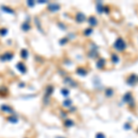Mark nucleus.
Masks as SVG:
<instances>
[{
	"instance_id": "nucleus-1",
	"label": "nucleus",
	"mask_w": 138,
	"mask_h": 138,
	"mask_svg": "<svg viewBox=\"0 0 138 138\" xmlns=\"http://www.w3.org/2000/svg\"><path fill=\"white\" fill-rule=\"evenodd\" d=\"M14 57V53L11 52H6L5 53L0 55V60L2 62L5 61H10L12 58Z\"/></svg>"
},
{
	"instance_id": "nucleus-2",
	"label": "nucleus",
	"mask_w": 138,
	"mask_h": 138,
	"mask_svg": "<svg viewBox=\"0 0 138 138\" xmlns=\"http://www.w3.org/2000/svg\"><path fill=\"white\" fill-rule=\"evenodd\" d=\"M1 110L3 111V112H7V113H10V114H12L13 115V113L15 112L14 111V110L12 109L11 106H9V105H7V104H2L1 105Z\"/></svg>"
},
{
	"instance_id": "nucleus-3",
	"label": "nucleus",
	"mask_w": 138,
	"mask_h": 138,
	"mask_svg": "<svg viewBox=\"0 0 138 138\" xmlns=\"http://www.w3.org/2000/svg\"><path fill=\"white\" fill-rule=\"evenodd\" d=\"M16 67H17V69H18V70L21 74H25V73L27 72L26 65L24 64V63H23V62H18V63L17 64Z\"/></svg>"
},
{
	"instance_id": "nucleus-4",
	"label": "nucleus",
	"mask_w": 138,
	"mask_h": 138,
	"mask_svg": "<svg viewBox=\"0 0 138 138\" xmlns=\"http://www.w3.org/2000/svg\"><path fill=\"white\" fill-rule=\"evenodd\" d=\"M20 28H21V30L23 31H29L31 29V24L29 23V22H27V21H25V22H23L22 24H21V26H20Z\"/></svg>"
},
{
	"instance_id": "nucleus-5",
	"label": "nucleus",
	"mask_w": 138,
	"mask_h": 138,
	"mask_svg": "<svg viewBox=\"0 0 138 138\" xmlns=\"http://www.w3.org/2000/svg\"><path fill=\"white\" fill-rule=\"evenodd\" d=\"M59 7H60L59 5H57V4H55V3H52V4H50V5L48 6V9H49L50 11H53V12L59 10Z\"/></svg>"
},
{
	"instance_id": "nucleus-6",
	"label": "nucleus",
	"mask_w": 138,
	"mask_h": 138,
	"mask_svg": "<svg viewBox=\"0 0 138 138\" xmlns=\"http://www.w3.org/2000/svg\"><path fill=\"white\" fill-rule=\"evenodd\" d=\"M74 122L71 120V119H69V118H67V119H65L64 120V125L66 127V128H70V127H72V126H74Z\"/></svg>"
},
{
	"instance_id": "nucleus-7",
	"label": "nucleus",
	"mask_w": 138,
	"mask_h": 138,
	"mask_svg": "<svg viewBox=\"0 0 138 138\" xmlns=\"http://www.w3.org/2000/svg\"><path fill=\"white\" fill-rule=\"evenodd\" d=\"M1 8H2V10H3L4 12H6V13H9V14L15 15V11L13 10V8H10V7H6V6H2Z\"/></svg>"
},
{
	"instance_id": "nucleus-8",
	"label": "nucleus",
	"mask_w": 138,
	"mask_h": 138,
	"mask_svg": "<svg viewBox=\"0 0 138 138\" xmlns=\"http://www.w3.org/2000/svg\"><path fill=\"white\" fill-rule=\"evenodd\" d=\"M29 56V51L27 49H22L20 51V57L22 59H27Z\"/></svg>"
},
{
	"instance_id": "nucleus-9",
	"label": "nucleus",
	"mask_w": 138,
	"mask_h": 138,
	"mask_svg": "<svg viewBox=\"0 0 138 138\" xmlns=\"http://www.w3.org/2000/svg\"><path fill=\"white\" fill-rule=\"evenodd\" d=\"M8 94V89H7V87H5V86H2V87H0V96H7Z\"/></svg>"
},
{
	"instance_id": "nucleus-10",
	"label": "nucleus",
	"mask_w": 138,
	"mask_h": 138,
	"mask_svg": "<svg viewBox=\"0 0 138 138\" xmlns=\"http://www.w3.org/2000/svg\"><path fill=\"white\" fill-rule=\"evenodd\" d=\"M7 120L8 122H10V123H17L18 122V119L16 116H13V115L8 116V117L7 118Z\"/></svg>"
},
{
	"instance_id": "nucleus-11",
	"label": "nucleus",
	"mask_w": 138,
	"mask_h": 138,
	"mask_svg": "<svg viewBox=\"0 0 138 138\" xmlns=\"http://www.w3.org/2000/svg\"><path fill=\"white\" fill-rule=\"evenodd\" d=\"M71 105H72V100H70V99H66L63 102L64 107H71Z\"/></svg>"
},
{
	"instance_id": "nucleus-12",
	"label": "nucleus",
	"mask_w": 138,
	"mask_h": 138,
	"mask_svg": "<svg viewBox=\"0 0 138 138\" xmlns=\"http://www.w3.org/2000/svg\"><path fill=\"white\" fill-rule=\"evenodd\" d=\"M34 21H35V23H36V25H37V27H38V29L40 30V31H42V29L40 28V26H41V21H40V19H39V18H37V17H35V18H34Z\"/></svg>"
},
{
	"instance_id": "nucleus-13",
	"label": "nucleus",
	"mask_w": 138,
	"mask_h": 138,
	"mask_svg": "<svg viewBox=\"0 0 138 138\" xmlns=\"http://www.w3.org/2000/svg\"><path fill=\"white\" fill-rule=\"evenodd\" d=\"M61 92H62V94H63V95H64L65 98H67V96L69 95V91H68L67 89H64H64H62Z\"/></svg>"
},
{
	"instance_id": "nucleus-14",
	"label": "nucleus",
	"mask_w": 138,
	"mask_h": 138,
	"mask_svg": "<svg viewBox=\"0 0 138 138\" xmlns=\"http://www.w3.org/2000/svg\"><path fill=\"white\" fill-rule=\"evenodd\" d=\"M96 138H106V136L103 133H98L96 134Z\"/></svg>"
},
{
	"instance_id": "nucleus-15",
	"label": "nucleus",
	"mask_w": 138,
	"mask_h": 138,
	"mask_svg": "<svg viewBox=\"0 0 138 138\" xmlns=\"http://www.w3.org/2000/svg\"><path fill=\"white\" fill-rule=\"evenodd\" d=\"M7 29H1V30H0V34H1L2 36L7 35Z\"/></svg>"
},
{
	"instance_id": "nucleus-16",
	"label": "nucleus",
	"mask_w": 138,
	"mask_h": 138,
	"mask_svg": "<svg viewBox=\"0 0 138 138\" xmlns=\"http://www.w3.org/2000/svg\"><path fill=\"white\" fill-rule=\"evenodd\" d=\"M34 4H35V2H34V1H27V5H28V6H29V7H33V6H34Z\"/></svg>"
},
{
	"instance_id": "nucleus-17",
	"label": "nucleus",
	"mask_w": 138,
	"mask_h": 138,
	"mask_svg": "<svg viewBox=\"0 0 138 138\" xmlns=\"http://www.w3.org/2000/svg\"><path fill=\"white\" fill-rule=\"evenodd\" d=\"M131 128H132V126H131L129 123H125V124H124V129L129 130V129H131Z\"/></svg>"
},
{
	"instance_id": "nucleus-18",
	"label": "nucleus",
	"mask_w": 138,
	"mask_h": 138,
	"mask_svg": "<svg viewBox=\"0 0 138 138\" xmlns=\"http://www.w3.org/2000/svg\"><path fill=\"white\" fill-rule=\"evenodd\" d=\"M112 94H113V91L111 90V89H110V91H107V96H109V97H111L112 96Z\"/></svg>"
},
{
	"instance_id": "nucleus-19",
	"label": "nucleus",
	"mask_w": 138,
	"mask_h": 138,
	"mask_svg": "<svg viewBox=\"0 0 138 138\" xmlns=\"http://www.w3.org/2000/svg\"><path fill=\"white\" fill-rule=\"evenodd\" d=\"M18 87H19V88H20V87L22 88V87H24V84H23V83H22V84H18Z\"/></svg>"
},
{
	"instance_id": "nucleus-20",
	"label": "nucleus",
	"mask_w": 138,
	"mask_h": 138,
	"mask_svg": "<svg viewBox=\"0 0 138 138\" xmlns=\"http://www.w3.org/2000/svg\"><path fill=\"white\" fill-rule=\"evenodd\" d=\"M55 138H64V137H63V136H57V137H55Z\"/></svg>"
},
{
	"instance_id": "nucleus-21",
	"label": "nucleus",
	"mask_w": 138,
	"mask_h": 138,
	"mask_svg": "<svg viewBox=\"0 0 138 138\" xmlns=\"http://www.w3.org/2000/svg\"><path fill=\"white\" fill-rule=\"evenodd\" d=\"M136 132H137V134H138V128L136 129Z\"/></svg>"
}]
</instances>
